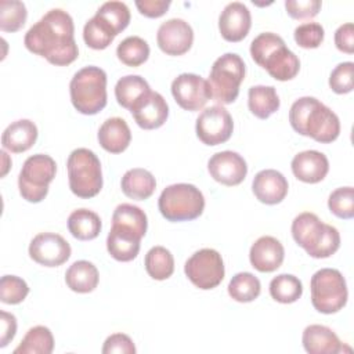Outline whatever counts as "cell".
I'll return each instance as SVG.
<instances>
[{
	"label": "cell",
	"mask_w": 354,
	"mask_h": 354,
	"mask_svg": "<svg viewBox=\"0 0 354 354\" xmlns=\"http://www.w3.org/2000/svg\"><path fill=\"white\" fill-rule=\"evenodd\" d=\"M354 64L351 61L340 62L335 66L329 76V87L336 94H347L354 87Z\"/></svg>",
	"instance_id": "obj_43"
},
{
	"label": "cell",
	"mask_w": 354,
	"mask_h": 354,
	"mask_svg": "<svg viewBox=\"0 0 354 354\" xmlns=\"http://www.w3.org/2000/svg\"><path fill=\"white\" fill-rule=\"evenodd\" d=\"M104 24H106L115 36L124 30L130 24V10L123 1H106L95 12Z\"/></svg>",
	"instance_id": "obj_36"
},
{
	"label": "cell",
	"mask_w": 354,
	"mask_h": 354,
	"mask_svg": "<svg viewBox=\"0 0 354 354\" xmlns=\"http://www.w3.org/2000/svg\"><path fill=\"white\" fill-rule=\"evenodd\" d=\"M73 33L72 17L61 8H53L29 28L24 44L30 53L46 58L50 64L65 66L79 55Z\"/></svg>",
	"instance_id": "obj_1"
},
{
	"label": "cell",
	"mask_w": 354,
	"mask_h": 354,
	"mask_svg": "<svg viewBox=\"0 0 354 354\" xmlns=\"http://www.w3.org/2000/svg\"><path fill=\"white\" fill-rule=\"evenodd\" d=\"M322 3L319 0H286L285 8L293 19H307L318 15Z\"/></svg>",
	"instance_id": "obj_44"
},
{
	"label": "cell",
	"mask_w": 354,
	"mask_h": 354,
	"mask_svg": "<svg viewBox=\"0 0 354 354\" xmlns=\"http://www.w3.org/2000/svg\"><path fill=\"white\" fill-rule=\"evenodd\" d=\"M28 18L26 7L18 0H1L0 1V29L3 32L19 30Z\"/></svg>",
	"instance_id": "obj_38"
},
{
	"label": "cell",
	"mask_w": 354,
	"mask_h": 354,
	"mask_svg": "<svg viewBox=\"0 0 354 354\" xmlns=\"http://www.w3.org/2000/svg\"><path fill=\"white\" fill-rule=\"evenodd\" d=\"M328 207L330 213L343 220L354 217V188L340 187L330 192L328 198Z\"/></svg>",
	"instance_id": "obj_40"
},
{
	"label": "cell",
	"mask_w": 354,
	"mask_h": 354,
	"mask_svg": "<svg viewBox=\"0 0 354 354\" xmlns=\"http://www.w3.org/2000/svg\"><path fill=\"white\" fill-rule=\"evenodd\" d=\"M174 101L185 111H199L212 98L207 80L195 73H181L171 82Z\"/></svg>",
	"instance_id": "obj_13"
},
{
	"label": "cell",
	"mask_w": 354,
	"mask_h": 354,
	"mask_svg": "<svg viewBox=\"0 0 354 354\" xmlns=\"http://www.w3.org/2000/svg\"><path fill=\"white\" fill-rule=\"evenodd\" d=\"M198 138L209 147L228 141L234 131V120L223 105H213L203 109L195 124Z\"/></svg>",
	"instance_id": "obj_12"
},
{
	"label": "cell",
	"mask_w": 354,
	"mask_h": 354,
	"mask_svg": "<svg viewBox=\"0 0 354 354\" xmlns=\"http://www.w3.org/2000/svg\"><path fill=\"white\" fill-rule=\"evenodd\" d=\"M158 207L167 221H191L203 213L205 196L192 184H171L160 192Z\"/></svg>",
	"instance_id": "obj_6"
},
{
	"label": "cell",
	"mask_w": 354,
	"mask_h": 354,
	"mask_svg": "<svg viewBox=\"0 0 354 354\" xmlns=\"http://www.w3.org/2000/svg\"><path fill=\"white\" fill-rule=\"evenodd\" d=\"M98 142L109 153H120L127 149L131 141L129 124L122 118L106 119L98 130Z\"/></svg>",
	"instance_id": "obj_25"
},
{
	"label": "cell",
	"mask_w": 354,
	"mask_h": 354,
	"mask_svg": "<svg viewBox=\"0 0 354 354\" xmlns=\"http://www.w3.org/2000/svg\"><path fill=\"white\" fill-rule=\"evenodd\" d=\"M292 129L321 144H329L339 137L340 120L337 115L315 97H300L289 111Z\"/></svg>",
	"instance_id": "obj_2"
},
{
	"label": "cell",
	"mask_w": 354,
	"mask_h": 354,
	"mask_svg": "<svg viewBox=\"0 0 354 354\" xmlns=\"http://www.w3.org/2000/svg\"><path fill=\"white\" fill-rule=\"evenodd\" d=\"M250 55L259 66L279 82L292 80L300 71L297 55L286 47L279 35L272 32H263L252 40Z\"/></svg>",
	"instance_id": "obj_3"
},
{
	"label": "cell",
	"mask_w": 354,
	"mask_h": 354,
	"mask_svg": "<svg viewBox=\"0 0 354 354\" xmlns=\"http://www.w3.org/2000/svg\"><path fill=\"white\" fill-rule=\"evenodd\" d=\"M29 293L28 283L17 275H3L0 281V300L4 304H19Z\"/></svg>",
	"instance_id": "obj_41"
},
{
	"label": "cell",
	"mask_w": 354,
	"mask_h": 354,
	"mask_svg": "<svg viewBox=\"0 0 354 354\" xmlns=\"http://www.w3.org/2000/svg\"><path fill=\"white\" fill-rule=\"evenodd\" d=\"M149 91L151 87L148 82L138 75H126L120 77L115 86V97L118 104L129 111Z\"/></svg>",
	"instance_id": "obj_30"
},
{
	"label": "cell",
	"mask_w": 354,
	"mask_h": 354,
	"mask_svg": "<svg viewBox=\"0 0 354 354\" xmlns=\"http://www.w3.org/2000/svg\"><path fill=\"white\" fill-rule=\"evenodd\" d=\"M252 26L249 8L241 1L228 3L218 17V30L224 40L238 43L243 40Z\"/></svg>",
	"instance_id": "obj_17"
},
{
	"label": "cell",
	"mask_w": 354,
	"mask_h": 354,
	"mask_svg": "<svg viewBox=\"0 0 354 354\" xmlns=\"http://www.w3.org/2000/svg\"><path fill=\"white\" fill-rule=\"evenodd\" d=\"M1 322V333H0V347H6L17 333V318L15 315L1 311L0 313Z\"/></svg>",
	"instance_id": "obj_48"
},
{
	"label": "cell",
	"mask_w": 354,
	"mask_h": 354,
	"mask_svg": "<svg viewBox=\"0 0 354 354\" xmlns=\"http://www.w3.org/2000/svg\"><path fill=\"white\" fill-rule=\"evenodd\" d=\"M285 257L282 243L270 235L260 236L250 248L249 260L254 270L260 272H272L278 270Z\"/></svg>",
	"instance_id": "obj_20"
},
{
	"label": "cell",
	"mask_w": 354,
	"mask_h": 354,
	"mask_svg": "<svg viewBox=\"0 0 354 354\" xmlns=\"http://www.w3.org/2000/svg\"><path fill=\"white\" fill-rule=\"evenodd\" d=\"M303 347L310 354H336L343 351L337 335L325 325L313 324L306 326L301 336Z\"/></svg>",
	"instance_id": "obj_23"
},
{
	"label": "cell",
	"mask_w": 354,
	"mask_h": 354,
	"mask_svg": "<svg viewBox=\"0 0 354 354\" xmlns=\"http://www.w3.org/2000/svg\"><path fill=\"white\" fill-rule=\"evenodd\" d=\"M102 354H134L136 346L133 340L124 333H113L106 337L102 346Z\"/></svg>",
	"instance_id": "obj_45"
},
{
	"label": "cell",
	"mask_w": 354,
	"mask_h": 354,
	"mask_svg": "<svg viewBox=\"0 0 354 354\" xmlns=\"http://www.w3.org/2000/svg\"><path fill=\"white\" fill-rule=\"evenodd\" d=\"M116 36L111 30V28L104 24L98 17L90 18L83 28V40L87 47L93 50H104L106 48Z\"/></svg>",
	"instance_id": "obj_39"
},
{
	"label": "cell",
	"mask_w": 354,
	"mask_h": 354,
	"mask_svg": "<svg viewBox=\"0 0 354 354\" xmlns=\"http://www.w3.org/2000/svg\"><path fill=\"white\" fill-rule=\"evenodd\" d=\"M55 173L57 163L51 156L46 153L29 156L18 176L21 196L30 203L41 202L48 194V184L54 180Z\"/></svg>",
	"instance_id": "obj_10"
},
{
	"label": "cell",
	"mask_w": 354,
	"mask_h": 354,
	"mask_svg": "<svg viewBox=\"0 0 354 354\" xmlns=\"http://www.w3.org/2000/svg\"><path fill=\"white\" fill-rule=\"evenodd\" d=\"M37 127L29 119H19L6 127L1 134V145L12 153L30 149L37 140Z\"/></svg>",
	"instance_id": "obj_24"
},
{
	"label": "cell",
	"mask_w": 354,
	"mask_h": 354,
	"mask_svg": "<svg viewBox=\"0 0 354 354\" xmlns=\"http://www.w3.org/2000/svg\"><path fill=\"white\" fill-rule=\"evenodd\" d=\"M184 272L196 288L202 290L213 289L224 279L223 257L214 249H201L185 261Z\"/></svg>",
	"instance_id": "obj_11"
},
{
	"label": "cell",
	"mask_w": 354,
	"mask_h": 354,
	"mask_svg": "<svg viewBox=\"0 0 354 354\" xmlns=\"http://www.w3.org/2000/svg\"><path fill=\"white\" fill-rule=\"evenodd\" d=\"M261 283L252 272H238L228 283V295L239 303H249L259 297Z\"/></svg>",
	"instance_id": "obj_34"
},
{
	"label": "cell",
	"mask_w": 354,
	"mask_h": 354,
	"mask_svg": "<svg viewBox=\"0 0 354 354\" xmlns=\"http://www.w3.org/2000/svg\"><path fill=\"white\" fill-rule=\"evenodd\" d=\"M116 55L122 64L136 68L142 65L148 59L149 46L140 36H129L119 43L116 48Z\"/></svg>",
	"instance_id": "obj_35"
},
{
	"label": "cell",
	"mask_w": 354,
	"mask_h": 354,
	"mask_svg": "<svg viewBox=\"0 0 354 354\" xmlns=\"http://www.w3.org/2000/svg\"><path fill=\"white\" fill-rule=\"evenodd\" d=\"M279 97L274 86H252L248 91L249 111L259 119H267L279 109Z\"/></svg>",
	"instance_id": "obj_28"
},
{
	"label": "cell",
	"mask_w": 354,
	"mask_h": 354,
	"mask_svg": "<svg viewBox=\"0 0 354 354\" xmlns=\"http://www.w3.org/2000/svg\"><path fill=\"white\" fill-rule=\"evenodd\" d=\"M112 224L124 225L127 228L134 230L141 236H144L148 228V218L145 212L138 206L131 203H120L113 210Z\"/></svg>",
	"instance_id": "obj_37"
},
{
	"label": "cell",
	"mask_w": 354,
	"mask_h": 354,
	"mask_svg": "<svg viewBox=\"0 0 354 354\" xmlns=\"http://www.w3.org/2000/svg\"><path fill=\"white\" fill-rule=\"evenodd\" d=\"M325 30L321 24L317 22H304L299 25L295 32L293 37L297 46L301 48H317L324 41Z\"/></svg>",
	"instance_id": "obj_42"
},
{
	"label": "cell",
	"mask_w": 354,
	"mask_h": 354,
	"mask_svg": "<svg viewBox=\"0 0 354 354\" xmlns=\"http://www.w3.org/2000/svg\"><path fill=\"white\" fill-rule=\"evenodd\" d=\"M245 73V62L238 54L225 53L218 57L213 62L207 79L212 98L221 105L232 104L238 98Z\"/></svg>",
	"instance_id": "obj_8"
},
{
	"label": "cell",
	"mask_w": 354,
	"mask_h": 354,
	"mask_svg": "<svg viewBox=\"0 0 354 354\" xmlns=\"http://www.w3.org/2000/svg\"><path fill=\"white\" fill-rule=\"evenodd\" d=\"M159 48L167 55H183L194 43V30L191 25L181 18H170L160 24L156 33Z\"/></svg>",
	"instance_id": "obj_15"
},
{
	"label": "cell",
	"mask_w": 354,
	"mask_h": 354,
	"mask_svg": "<svg viewBox=\"0 0 354 354\" xmlns=\"http://www.w3.org/2000/svg\"><path fill=\"white\" fill-rule=\"evenodd\" d=\"M71 101L83 115H95L106 105V73L100 66L79 69L69 83Z\"/></svg>",
	"instance_id": "obj_5"
},
{
	"label": "cell",
	"mask_w": 354,
	"mask_h": 354,
	"mask_svg": "<svg viewBox=\"0 0 354 354\" xmlns=\"http://www.w3.org/2000/svg\"><path fill=\"white\" fill-rule=\"evenodd\" d=\"M270 295L278 303H295L303 295L301 281L292 274H279L270 282Z\"/></svg>",
	"instance_id": "obj_33"
},
{
	"label": "cell",
	"mask_w": 354,
	"mask_h": 354,
	"mask_svg": "<svg viewBox=\"0 0 354 354\" xmlns=\"http://www.w3.org/2000/svg\"><path fill=\"white\" fill-rule=\"evenodd\" d=\"M170 0H137L136 7L138 8L140 14L148 18H159L170 7Z\"/></svg>",
	"instance_id": "obj_47"
},
{
	"label": "cell",
	"mask_w": 354,
	"mask_h": 354,
	"mask_svg": "<svg viewBox=\"0 0 354 354\" xmlns=\"http://www.w3.org/2000/svg\"><path fill=\"white\" fill-rule=\"evenodd\" d=\"M100 281L97 267L87 260H77L69 266L65 272L66 286L76 293L93 292Z\"/></svg>",
	"instance_id": "obj_27"
},
{
	"label": "cell",
	"mask_w": 354,
	"mask_h": 354,
	"mask_svg": "<svg viewBox=\"0 0 354 354\" xmlns=\"http://www.w3.org/2000/svg\"><path fill=\"white\" fill-rule=\"evenodd\" d=\"M288 180L285 176L274 169L260 170L252 183L254 196L266 205L281 203L288 195Z\"/></svg>",
	"instance_id": "obj_19"
},
{
	"label": "cell",
	"mask_w": 354,
	"mask_h": 354,
	"mask_svg": "<svg viewBox=\"0 0 354 354\" xmlns=\"http://www.w3.org/2000/svg\"><path fill=\"white\" fill-rule=\"evenodd\" d=\"M311 304L322 314L340 311L348 297L347 283L342 272L336 268H321L311 277Z\"/></svg>",
	"instance_id": "obj_9"
},
{
	"label": "cell",
	"mask_w": 354,
	"mask_h": 354,
	"mask_svg": "<svg viewBox=\"0 0 354 354\" xmlns=\"http://www.w3.org/2000/svg\"><path fill=\"white\" fill-rule=\"evenodd\" d=\"M207 170L217 183L234 187L239 185L245 180L248 174V165L238 152L221 151L209 159Z\"/></svg>",
	"instance_id": "obj_16"
},
{
	"label": "cell",
	"mask_w": 354,
	"mask_h": 354,
	"mask_svg": "<svg viewBox=\"0 0 354 354\" xmlns=\"http://www.w3.org/2000/svg\"><path fill=\"white\" fill-rule=\"evenodd\" d=\"M66 170L69 188L76 196L88 199L100 194L102 188L101 162L91 149H73L68 156Z\"/></svg>",
	"instance_id": "obj_7"
},
{
	"label": "cell",
	"mask_w": 354,
	"mask_h": 354,
	"mask_svg": "<svg viewBox=\"0 0 354 354\" xmlns=\"http://www.w3.org/2000/svg\"><path fill=\"white\" fill-rule=\"evenodd\" d=\"M54 350V337L47 326L37 325L30 328L14 354H51Z\"/></svg>",
	"instance_id": "obj_31"
},
{
	"label": "cell",
	"mask_w": 354,
	"mask_h": 354,
	"mask_svg": "<svg viewBox=\"0 0 354 354\" xmlns=\"http://www.w3.org/2000/svg\"><path fill=\"white\" fill-rule=\"evenodd\" d=\"M336 48L346 54L354 53V25L351 22L340 25L335 32Z\"/></svg>",
	"instance_id": "obj_46"
},
{
	"label": "cell",
	"mask_w": 354,
	"mask_h": 354,
	"mask_svg": "<svg viewBox=\"0 0 354 354\" xmlns=\"http://www.w3.org/2000/svg\"><path fill=\"white\" fill-rule=\"evenodd\" d=\"M71 245L55 232H40L29 243V256L44 267H58L71 257Z\"/></svg>",
	"instance_id": "obj_14"
},
{
	"label": "cell",
	"mask_w": 354,
	"mask_h": 354,
	"mask_svg": "<svg viewBox=\"0 0 354 354\" xmlns=\"http://www.w3.org/2000/svg\"><path fill=\"white\" fill-rule=\"evenodd\" d=\"M120 187L122 192L127 198L134 201H145L153 194L156 180L151 171L141 167H134L123 174Z\"/></svg>",
	"instance_id": "obj_26"
},
{
	"label": "cell",
	"mask_w": 354,
	"mask_h": 354,
	"mask_svg": "<svg viewBox=\"0 0 354 354\" xmlns=\"http://www.w3.org/2000/svg\"><path fill=\"white\" fill-rule=\"evenodd\" d=\"M144 266L152 279L165 281L174 272V257L169 249L153 246L147 252Z\"/></svg>",
	"instance_id": "obj_32"
},
{
	"label": "cell",
	"mask_w": 354,
	"mask_h": 354,
	"mask_svg": "<svg viewBox=\"0 0 354 354\" xmlns=\"http://www.w3.org/2000/svg\"><path fill=\"white\" fill-rule=\"evenodd\" d=\"M136 123L144 130H153L165 124L169 116V105L162 94L149 91L130 109Z\"/></svg>",
	"instance_id": "obj_18"
},
{
	"label": "cell",
	"mask_w": 354,
	"mask_h": 354,
	"mask_svg": "<svg viewBox=\"0 0 354 354\" xmlns=\"http://www.w3.org/2000/svg\"><path fill=\"white\" fill-rule=\"evenodd\" d=\"M100 216L88 209H76L68 217V230L79 241H91L101 232Z\"/></svg>",
	"instance_id": "obj_29"
},
{
	"label": "cell",
	"mask_w": 354,
	"mask_h": 354,
	"mask_svg": "<svg viewBox=\"0 0 354 354\" xmlns=\"http://www.w3.org/2000/svg\"><path fill=\"white\" fill-rule=\"evenodd\" d=\"M290 167L297 180L307 184H317L326 177L329 171V160L322 152L308 149L295 155Z\"/></svg>",
	"instance_id": "obj_21"
},
{
	"label": "cell",
	"mask_w": 354,
	"mask_h": 354,
	"mask_svg": "<svg viewBox=\"0 0 354 354\" xmlns=\"http://www.w3.org/2000/svg\"><path fill=\"white\" fill-rule=\"evenodd\" d=\"M292 236L308 256L326 259L340 246V234L336 227L326 224L311 212H303L292 221Z\"/></svg>",
	"instance_id": "obj_4"
},
{
	"label": "cell",
	"mask_w": 354,
	"mask_h": 354,
	"mask_svg": "<svg viewBox=\"0 0 354 354\" xmlns=\"http://www.w3.org/2000/svg\"><path fill=\"white\" fill-rule=\"evenodd\" d=\"M142 236L131 228L112 224L106 236L108 253L118 261H131L140 252Z\"/></svg>",
	"instance_id": "obj_22"
},
{
	"label": "cell",
	"mask_w": 354,
	"mask_h": 354,
	"mask_svg": "<svg viewBox=\"0 0 354 354\" xmlns=\"http://www.w3.org/2000/svg\"><path fill=\"white\" fill-rule=\"evenodd\" d=\"M0 155H1V158H3V170H1V177H4L6 174H7V171H8V169H10V166H11V160L8 159V155H7V152L3 149V151H0Z\"/></svg>",
	"instance_id": "obj_49"
}]
</instances>
